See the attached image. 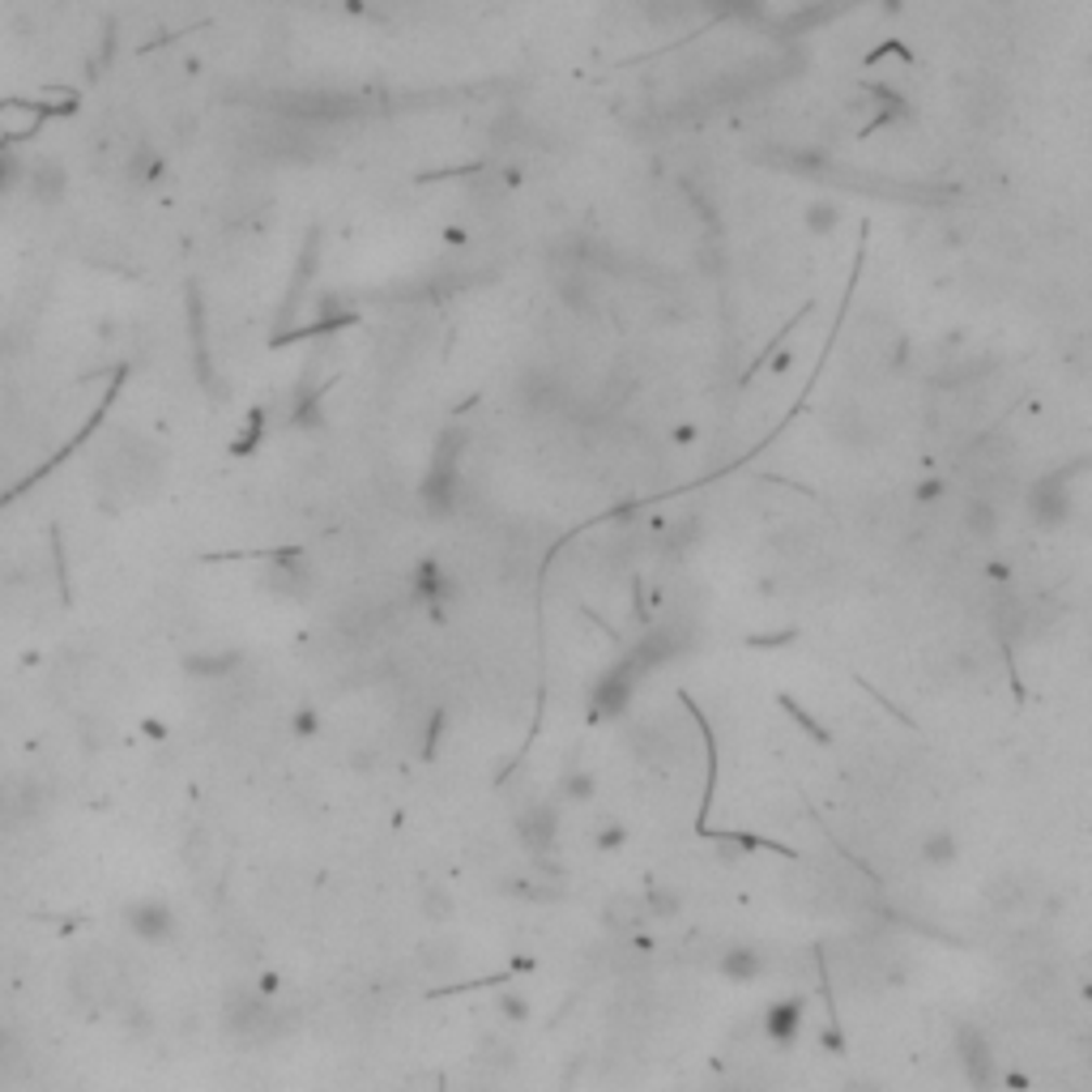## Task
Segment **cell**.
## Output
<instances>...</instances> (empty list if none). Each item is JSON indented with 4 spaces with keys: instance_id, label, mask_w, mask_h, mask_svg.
I'll return each mask as SVG.
<instances>
[{
    "instance_id": "cell-33",
    "label": "cell",
    "mask_w": 1092,
    "mask_h": 1092,
    "mask_svg": "<svg viewBox=\"0 0 1092 1092\" xmlns=\"http://www.w3.org/2000/svg\"><path fill=\"white\" fill-rule=\"evenodd\" d=\"M841 1092H887L880 1080H871V1076H849L845 1084H841Z\"/></svg>"
},
{
    "instance_id": "cell-26",
    "label": "cell",
    "mask_w": 1092,
    "mask_h": 1092,
    "mask_svg": "<svg viewBox=\"0 0 1092 1092\" xmlns=\"http://www.w3.org/2000/svg\"><path fill=\"white\" fill-rule=\"evenodd\" d=\"M627 845V828L619 823V819H598V832H594V849L598 854H614V849H623Z\"/></svg>"
},
{
    "instance_id": "cell-3",
    "label": "cell",
    "mask_w": 1092,
    "mask_h": 1092,
    "mask_svg": "<svg viewBox=\"0 0 1092 1092\" xmlns=\"http://www.w3.org/2000/svg\"><path fill=\"white\" fill-rule=\"evenodd\" d=\"M1076 470H1084V461H1076V466L1063 470V474L1041 478V482L1028 491V508H1032V521H1037V525L1054 530V525H1063V521L1071 517V491H1067V482H1071Z\"/></svg>"
},
{
    "instance_id": "cell-4",
    "label": "cell",
    "mask_w": 1092,
    "mask_h": 1092,
    "mask_svg": "<svg viewBox=\"0 0 1092 1092\" xmlns=\"http://www.w3.org/2000/svg\"><path fill=\"white\" fill-rule=\"evenodd\" d=\"M316 265H321V231L312 226V231H308V239H303V252H299L295 277H290V290H286V299H282V308H277V334L295 329L299 303L308 299V286H312V277H316Z\"/></svg>"
},
{
    "instance_id": "cell-20",
    "label": "cell",
    "mask_w": 1092,
    "mask_h": 1092,
    "mask_svg": "<svg viewBox=\"0 0 1092 1092\" xmlns=\"http://www.w3.org/2000/svg\"><path fill=\"white\" fill-rule=\"evenodd\" d=\"M125 171H129V180L141 184V188H145V184H158V180H162V154H158L154 145H145V141H141Z\"/></svg>"
},
{
    "instance_id": "cell-27",
    "label": "cell",
    "mask_w": 1092,
    "mask_h": 1092,
    "mask_svg": "<svg viewBox=\"0 0 1092 1092\" xmlns=\"http://www.w3.org/2000/svg\"><path fill=\"white\" fill-rule=\"evenodd\" d=\"M422 913H427L431 922L453 918V896H448L444 887H422Z\"/></svg>"
},
{
    "instance_id": "cell-28",
    "label": "cell",
    "mask_w": 1092,
    "mask_h": 1092,
    "mask_svg": "<svg viewBox=\"0 0 1092 1092\" xmlns=\"http://www.w3.org/2000/svg\"><path fill=\"white\" fill-rule=\"evenodd\" d=\"M499 1016L508 1024H525L530 1020V1003H525V994H517V990H504L499 994Z\"/></svg>"
},
{
    "instance_id": "cell-9",
    "label": "cell",
    "mask_w": 1092,
    "mask_h": 1092,
    "mask_svg": "<svg viewBox=\"0 0 1092 1092\" xmlns=\"http://www.w3.org/2000/svg\"><path fill=\"white\" fill-rule=\"evenodd\" d=\"M517 836H521V845L534 854V858H543L555 849V836H559V807L555 803H534L525 816L517 819Z\"/></svg>"
},
{
    "instance_id": "cell-6",
    "label": "cell",
    "mask_w": 1092,
    "mask_h": 1092,
    "mask_svg": "<svg viewBox=\"0 0 1092 1092\" xmlns=\"http://www.w3.org/2000/svg\"><path fill=\"white\" fill-rule=\"evenodd\" d=\"M226 1024L239 1037H265L273 1032V999H261L257 990H239L226 999Z\"/></svg>"
},
{
    "instance_id": "cell-35",
    "label": "cell",
    "mask_w": 1092,
    "mask_h": 1092,
    "mask_svg": "<svg viewBox=\"0 0 1092 1092\" xmlns=\"http://www.w3.org/2000/svg\"><path fill=\"white\" fill-rule=\"evenodd\" d=\"M466 239H470V235H466V226H448V231H444V244H453V248H461Z\"/></svg>"
},
{
    "instance_id": "cell-21",
    "label": "cell",
    "mask_w": 1092,
    "mask_h": 1092,
    "mask_svg": "<svg viewBox=\"0 0 1092 1092\" xmlns=\"http://www.w3.org/2000/svg\"><path fill=\"white\" fill-rule=\"evenodd\" d=\"M607 926H623V931H636V926H645L649 918H645V905H640V896H614L607 900Z\"/></svg>"
},
{
    "instance_id": "cell-23",
    "label": "cell",
    "mask_w": 1092,
    "mask_h": 1092,
    "mask_svg": "<svg viewBox=\"0 0 1092 1092\" xmlns=\"http://www.w3.org/2000/svg\"><path fill=\"white\" fill-rule=\"evenodd\" d=\"M559 794H563L568 803H589V798L598 794V777H594L589 768H572V772H563Z\"/></svg>"
},
{
    "instance_id": "cell-30",
    "label": "cell",
    "mask_w": 1092,
    "mask_h": 1092,
    "mask_svg": "<svg viewBox=\"0 0 1092 1092\" xmlns=\"http://www.w3.org/2000/svg\"><path fill=\"white\" fill-rule=\"evenodd\" d=\"M948 495V482L944 478H922L918 486H913V499L918 504H935V499H944Z\"/></svg>"
},
{
    "instance_id": "cell-24",
    "label": "cell",
    "mask_w": 1092,
    "mask_h": 1092,
    "mask_svg": "<svg viewBox=\"0 0 1092 1092\" xmlns=\"http://www.w3.org/2000/svg\"><path fill=\"white\" fill-rule=\"evenodd\" d=\"M461 448H466V431H444L435 440V453H431V470H457L461 461Z\"/></svg>"
},
{
    "instance_id": "cell-15",
    "label": "cell",
    "mask_w": 1092,
    "mask_h": 1092,
    "mask_svg": "<svg viewBox=\"0 0 1092 1092\" xmlns=\"http://www.w3.org/2000/svg\"><path fill=\"white\" fill-rule=\"evenodd\" d=\"M640 905H645V918H649V922H675L682 913V896L666 884L645 887V892H640Z\"/></svg>"
},
{
    "instance_id": "cell-11",
    "label": "cell",
    "mask_w": 1092,
    "mask_h": 1092,
    "mask_svg": "<svg viewBox=\"0 0 1092 1092\" xmlns=\"http://www.w3.org/2000/svg\"><path fill=\"white\" fill-rule=\"evenodd\" d=\"M265 585H270L273 594H282V598H308V589H312V568H308L303 550L286 555V559H273L270 572H265Z\"/></svg>"
},
{
    "instance_id": "cell-5",
    "label": "cell",
    "mask_w": 1092,
    "mask_h": 1092,
    "mask_svg": "<svg viewBox=\"0 0 1092 1092\" xmlns=\"http://www.w3.org/2000/svg\"><path fill=\"white\" fill-rule=\"evenodd\" d=\"M636 675H640V666L632 662V658H623L619 666H614L607 679L594 687V704H589V713H594V722H602V717H619L623 708H627V700H632V687H636Z\"/></svg>"
},
{
    "instance_id": "cell-34",
    "label": "cell",
    "mask_w": 1092,
    "mask_h": 1092,
    "mask_svg": "<svg viewBox=\"0 0 1092 1092\" xmlns=\"http://www.w3.org/2000/svg\"><path fill=\"white\" fill-rule=\"evenodd\" d=\"M790 363H794V354H790V350H777L764 367H772V376H785V372H790Z\"/></svg>"
},
{
    "instance_id": "cell-7",
    "label": "cell",
    "mask_w": 1092,
    "mask_h": 1092,
    "mask_svg": "<svg viewBox=\"0 0 1092 1092\" xmlns=\"http://www.w3.org/2000/svg\"><path fill=\"white\" fill-rule=\"evenodd\" d=\"M22 188L35 197L39 205H61L68 193V171L61 158H52V154H39V158H30L26 162V180H22Z\"/></svg>"
},
{
    "instance_id": "cell-22",
    "label": "cell",
    "mask_w": 1092,
    "mask_h": 1092,
    "mask_svg": "<svg viewBox=\"0 0 1092 1092\" xmlns=\"http://www.w3.org/2000/svg\"><path fill=\"white\" fill-rule=\"evenodd\" d=\"M803 222H807V231L816 235V239H828L836 226H841V205L832 202H811L807 205V213H803Z\"/></svg>"
},
{
    "instance_id": "cell-17",
    "label": "cell",
    "mask_w": 1092,
    "mask_h": 1092,
    "mask_svg": "<svg viewBox=\"0 0 1092 1092\" xmlns=\"http://www.w3.org/2000/svg\"><path fill=\"white\" fill-rule=\"evenodd\" d=\"M955 858H960V841H955V832H948V828H935V832H926V836H922V862H926V867H952Z\"/></svg>"
},
{
    "instance_id": "cell-8",
    "label": "cell",
    "mask_w": 1092,
    "mask_h": 1092,
    "mask_svg": "<svg viewBox=\"0 0 1092 1092\" xmlns=\"http://www.w3.org/2000/svg\"><path fill=\"white\" fill-rule=\"evenodd\" d=\"M764 1037L768 1041H777V1045H794L798 1041V1032H803V1024H807V1003L798 999V994H781V999H772L768 1007H764Z\"/></svg>"
},
{
    "instance_id": "cell-29",
    "label": "cell",
    "mask_w": 1092,
    "mask_h": 1092,
    "mask_svg": "<svg viewBox=\"0 0 1092 1092\" xmlns=\"http://www.w3.org/2000/svg\"><path fill=\"white\" fill-rule=\"evenodd\" d=\"M444 730H448V717L435 708V713H431V722H427V734H422V755H435V751H440Z\"/></svg>"
},
{
    "instance_id": "cell-19",
    "label": "cell",
    "mask_w": 1092,
    "mask_h": 1092,
    "mask_svg": "<svg viewBox=\"0 0 1092 1092\" xmlns=\"http://www.w3.org/2000/svg\"><path fill=\"white\" fill-rule=\"evenodd\" d=\"M777 704H781V713H785V717H790V722H794V726H798V730H803V734H807L811 743H823V748L832 743V734L823 730V722H819L811 708H803V704H798L794 696H785V691H781V696H777Z\"/></svg>"
},
{
    "instance_id": "cell-16",
    "label": "cell",
    "mask_w": 1092,
    "mask_h": 1092,
    "mask_svg": "<svg viewBox=\"0 0 1092 1092\" xmlns=\"http://www.w3.org/2000/svg\"><path fill=\"white\" fill-rule=\"evenodd\" d=\"M239 666V653L235 649H226V653H188L184 658V671L193 675V679H226L231 671Z\"/></svg>"
},
{
    "instance_id": "cell-32",
    "label": "cell",
    "mask_w": 1092,
    "mask_h": 1092,
    "mask_svg": "<svg viewBox=\"0 0 1092 1092\" xmlns=\"http://www.w3.org/2000/svg\"><path fill=\"white\" fill-rule=\"evenodd\" d=\"M794 640V632L790 627H781V632H768V636H748L751 649H768V645H790Z\"/></svg>"
},
{
    "instance_id": "cell-1",
    "label": "cell",
    "mask_w": 1092,
    "mask_h": 1092,
    "mask_svg": "<svg viewBox=\"0 0 1092 1092\" xmlns=\"http://www.w3.org/2000/svg\"><path fill=\"white\" fill-rule=\"evenodd\" d=\"M410 598H414V602H422L427 614L440 623L444 611L457 602V581L444 572V563H440V559H418V563H414V572H410Z\"/></svg>"
},
{
    "instance_id": "cell-14",
    "label": "cell",
    "mask_w": 1092,
    "mask_h": 1092,
    "mask_svg": "<svg viewBox=\"0 0 1092 1092\" xmlns=\"http://www.w3.org/2000/svg\"><path fill=\"white\" fill-rule=\"evenodd\" d=\"M964 530H968V538L990 543L999 534V508H994V499H986V495L968 499L964 504Z\"/></svg>"
},
{
    "instance_id": "cell-37",
    "label": "cell",
    "mask_w": 1092,
    "mask_h": 1092,
    "mask_svg": "<svg viewBox=\"0 0 1092 1092\" xmlns=\"http://www.w3.org/2000/svg\"><path fill=\"white\" fill-rule=\"evenodd\" d=\"M675 440H679V444H691V440H696V427H679Z\"/></svg>"
},
{
    "instance_id": "cell-13",
    "label": "cell",
    "mask_w": 1092,
    "mask_h": 1092,
    "mask_svg": "<svg viewBox=\"0 0 1092 1092\" xmlns=\"http://www.w3.org/2000/svg\"><path fill=\"white\" fill-rule=\"evenodd\" d=\"M717 973L726 981H755L764 973V955L751 944H734V948H726V952L717 955Z\"/></svg>"
},
{
    "instance_id": "cell-2",
    "label": "cell",
    "mask_w": 1092,
    "mask_h": 1092,
    "mask_svg": "<svg viewBox=\"0 0 1092 1092\" xmlns=\"http://www.w3.org/2000/svg\"><path fill=\"white\" fill-rule=\"evenodd\" d=\"M125 926L150 948H162L176 939V909L162 896H141L133 905H125Z\"/></svg>"
},
{
    "instance_id": "cell-38",
    "label": "cell",
    "mask_w": 1092,
    "mask_h": 1092,
    "mask_svg": "<svg viewBox=\"0 0 1092 1092\" xmlns=\"http://www.w3.org/2000/svg\"><path fill=\"white\" fill-rule=\"evenodd\" d=\"M4 1045H9V1032H4V1028H0V1054H4Z\"/></svg>"
},
{
    "instance_id": "cell-10",
    "label": "cell",
    "mask_w": 1092,
    "mask_h": 1092,
    "mask_svg": "<svg viewBox=\"0 0 1092 1092\" xmlns=\"http://www.w3.org/2000/svg\"><path fill=\"white\" fill-rule=\"evenodd\" d=\"M955 1054H960V1067H964L968 1084L977 1092L990 1089V1041H986L973 1024H964V1028L955 1032Z\"/></svg>"
},
{
    "instance_id": "cell-31",
    "label": "cell",
    "mask_w": 1092,
    "mask_h": 1092,
    "mask_svg": "<svg viewBox=\"0 0 1092 1092\" xmlns=\"http://www.w3.org/2000/svg\"><path fill=\"white\" fill-rule=\"evenodd\" d=\"M316 730H321V717H316V713H312V708H299V713H295V734H303V739H312V734H316Z\"/></svg>"
},
{
    "instance_id": "cell-18",
    "label": "cell",
    "mask_w": 1092,
    "mask_h": 1092,
    "mask_svg": "<svg viewBox=\"0 0 1092 1092\" xmlns=\"http://www.w3.org/2000/svg\"><path fill=\"white\" fill-rule=\"evenodd\" d=\"M26 180V158L17 154V141L13 136H0V197L17 193Z\"/></svg>"
},
{
    "instance_id": "cell-12",
    "label": "cell",
    "mask_w": 1092,
    "mask_h": 1092,
    "mask_svg": "<svg viewBox=\"0 0 1092 1092\" xmlns=\"http://www.w3.org/2000/svg\"><path fill=\"white\" fill-rule=\"evenodd\" d=\"M457 491H461L457 470H427L422 486H418V499H422L427 517H448L457 508Z\"/></svg>"
},
{
    "instance_id": "cell-25",
    "label": "cell",
    "mask_w": 1092,
    "mask_h": 1092,
    "mask_svg": "<svg viewBox=\"0 0 1092 1092\" xmlns=\"http://www.w3.org/2000/svg\"><path fill=\"white\" fill-rule=\"evenodd\" d=\"M261 435H265V410H248V427L235 435V444H231V453L235 457H244V453H252L257 444H261Z\"/></svg>"
},
{
    "instance_id": "cell-36",
    "label": "cell",
    "mask_w": 1092,
    "mask_h": 1092,
    "mask_svg": "<svg viewBox=\"0 0 1092 1092\" xmlns=\"http://www.w3.org/2000/svg\"><path fill=\"white\" fill-rule=\"evenodd\" d=\"M145 734H150V739H167V726H162V722H145Z\"/></svg>"
}]
</instances>
